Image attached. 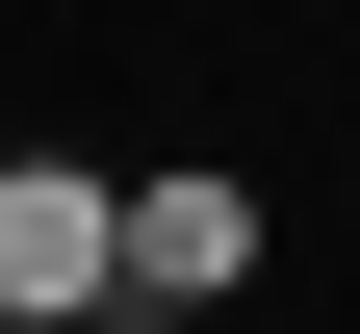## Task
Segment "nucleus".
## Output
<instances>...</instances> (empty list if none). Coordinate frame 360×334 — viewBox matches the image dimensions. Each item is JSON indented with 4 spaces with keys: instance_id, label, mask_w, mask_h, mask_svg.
<instances>
[{
    "instance_id": "1",
    "label": "nucleus",
    "mask_w": 360,
    "mask_h": 334,
    "mask_svg": "<svg viewBox=\"0 0 360 334\" xmlns=\"http://www.w3.org/2000/svg\"><path fill=\"white\" fill-rule=\"evenodd\" d=\"M103 309H129V180L0 155V334H103Z\"/></svg>"
},
{
    "instance_id": "2",
    "label": "nucleus",
    "mask_w": 360,
    "mask_h": 334,
    "mask_svg": "<svg viewBox=\"0 0 360 334\" xmlns=\"http://www.w3.org/2000/svg\"><path fill=\"white\" fill-rule=\"evenodd\" d=\"M232 283H257V180H206V155L129 180V309H232Z\"/></svg>"
}]
</instances>
